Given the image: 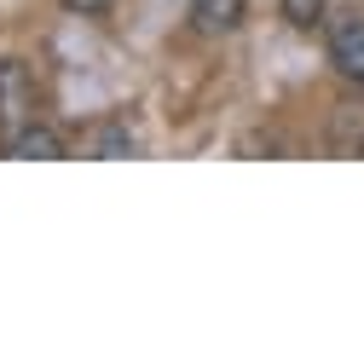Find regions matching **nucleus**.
<instances>
[{
  "label": "nucleus",
  "mask_w": 364,
  "mask_h": 364,
  "mask_svg": "<svg viewBox=\"0 0 364 364\" xmlns=\"http://www.w3.org/2000/svg\"><path fill=\"white\" fill-rule=\"evenodd\" d=\"M70 12H81V18H99V12H110V0H64Z\"/></svg>",
  "instance_id": "6e6552de"
},
{
  "label": "nucleus",
  "mask_w": 364,
  "mask_h": 364,
  "mask_svg": "<svg viewBox=\"0 0 364 364\" xmlns=\"http://www.w3.org/2000/svg\"><path fill=\"white\" fill-rule=\"evenodd\" d=\"M23 122H35V75L23 58H0V127L18 133Z\"/></svg>",
  "instance_id": "f257e3e1"
},
{
  "label": "nucleus",
  "mask_w": 364,
  "mask_h": 364,
  "mask_svg": "<svg viewBox=\"0 0 364 364\" xmlns=\"http://www.w3.org/2000/svg\"><path fill=\"white\" fill-rule=\"evenodd\" d=\"M64 151H70L64 133L47 122H23L18 133H6V156H18V162H58Z\"/></svg>",
  "instance_id": "f03ea898"
},
{
  "label": "nucleus",
  "mask_w": 364,
  "mask_h": 364,
  "mask_svg": "<svg viewBox=\"0 0 364 364\" xmlns=\"http://www.w3.org/2000/svg\"><path fill=\"white\" fill-rule=\"evenodd\" d=\"M133 151H139V139H133L127 122H99L87 133V156H99V162H116V156H133Z\"/></svg>",
  "instance_id": "423d86ee"
},
{
  "label": "nucleus",
  "mask_w": 364,
  "mask_h": 364,
  "mask_svg": "<svg viewBox=\"0 0 364 364\" xmlns=\"http://www.w3.org/2000/svg\"><path fill=\"white\" fill-rule=\"evenodd\" d=\"M330 64H336L341 81L364 87V18H347V23L330 29Z\"/></svg>",
  "instance_id": "7ed1b4c3"
},
{
  "label": "nucleus",
  "mask_w": 364,
  "mask_h": 364,
  "mask_svg": "<svg viewBox=\"0 0 364 364\" xmlns=\"http://www.w3.org/2000/svg\"><path fill=\"white\" fill-rule=\"evenodd\" d=\"M284 18H289L295 29H312L318 18H324V0H284Z\"/></svg>",
  "instance_id": "0eeeda50"
},
{
  "label": "nucleus",
  "mask_w": 364,
  "mask_h": 364,
  "mask_svg": "<svg viewBox=\"0 0 364 364\" xmlns=\"http://www.w3.org/2000/svg\"><path fill=\"white\" fill-rule=\"evenodd\" d=\"M243 12H249V0H191V18L203 35H232L243 29Z\"/></svg>",
  "instance_id": "20e7f679"
},
{
  "label": "nucleus",
  "mask_w": 364,
  "mask_h": 364,
  "mask_svg": "<svg viewBox=\"0 0 364 364\" xmlns=\"http://www.w3.org/2000/svg\"><path fill=\"white\" fill-rule=\"evenodd\" d=\"M330 151L336 156H364V105L330 110Z\"/></svg>",
  "instance_id": "39448f33"
}]
</instances>
